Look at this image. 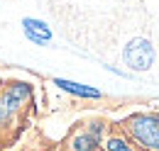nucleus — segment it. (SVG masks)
Instances as JSON below:
<instances>
[{
  "label": "nucleus",
  "mask_w": 159,
  "mask_h": 151,
  "mask_svg": "<svg viewBox=\"0 0 159 151\" xmlns=\"http://www.w3.org/2000/svg\"><path fill=\"white\" fill-rule=\"evenodd\" d=\"M127 132L132 134V139L142 144L144 149L159 151V117L157 114H135L127 122Z\"/></svg>",
  "instance_id": "obj_1"
},
{
  "label": "nucleus",
  "mask_w": 159,
  "mask_h": 151,
  "mask_svg": "<svg viewBox=\"0 0 159 151\" xmlns=\"http://www.w3.org/2000/svg\"><path fill=\"white\" fill-rule=\"evenodd\" d=\"M122 58H125V63L130 66V68H135V71H147L149 66H152V61H154V49H152V44L147 41V39H132L127 46H125V51H122Z\"/></svg>",
  "instance_id": "obj_2"
},
{
  "label": "nucleus",
  "mask_w": 159,
  "mask_h": 151,
  "mask_svg": "<svg viewBox=\"0 0 159 151\" xmlns=\"http://www.w3.org/2000/svg\"><path fill=\"white\" fill-rule=\"evenodd\" d=\"M30 95H32V85L30 83H12L2 93V97H0V122H7L15 114V110L20 107Z\"/></svg>",
  "instance_id": "obj_3"
},
{
  "label": "nucleus",
  "mask_w": 159,
  "mask_h": 151,
  "mask_svg": "<svg viewBox=\"0 0 159 151\" xmlns=\"http://www.w3.org/2000/svg\"><path fill=\"white\" fill-rule=\"evenodd\" d=\"M22 29H25L27 39H32L34 44H47V41L52 39V29H49L42 19L25 17V19H22Z\"/></svg>",
  "instance_id": "obj_4"
},
{
  "label": "nucleus",
  "mask_w": 159,
  "mask_h": 151,
  "mask_svg": "<svg viewBox=\"0 0 159 151\" xmlns=\"http://www.w3.org/2000/svg\"><path fill=\"white\" fill-rule=\"evenodd\" d=\"M54 85H59L61 90H66V93H71V95H79V97H93V100L100 97V90L91 88V85L74 83V80H66V78H54Z\"/></svg>",
  "instance_id": "obj_5"
},
{
  "label": "nucleus",
  "mask_w": 159,
  "mask_h": 151,
  "mask_svg": "<svg viewBox=\"0 0 159 151\" xmlns=\"http://www.w3.org/2000/svg\"><path fill=\"white\" fill-rule=\"evenodd\" d=\"M100 144L98 136H93L91 132H81L74 136V141H71V149L74 151H96Z\"/></svg>",
  "instance_id": "obj_6"
},
{
  "label": "nucleus",
  "mask_w": 159,
  "mask_h": 151,
  "mask_svg": "<svg viewBox=\"0 0 159 151\" xmlns=\"http://www.w3.org/2000/svg\"><path fill=\"white\" fill-rule=\"evenodd\" d=\"M105 149L108 151H135L125 139H120V136H110V139L105 141Z\"/></svg>",
  "instance_id": "obj_7"
},
{
  "label": "nucleus",
  "mask_w": 159,
  "mask_h": 151,
  "mask_svg": "<svg viewBox=\"0 0 159 151\" xmlns=\"http://www.w3.org/2000/svg\"><path fill=\"white\" fill-rule=\"evenodd\" d=\"M88 132L93 134V136H98V139H100V134H103V124H100V122H93V124L88 127Z\"/></svg>",
  "instance_id": "obj_8"
}]
</instances>
